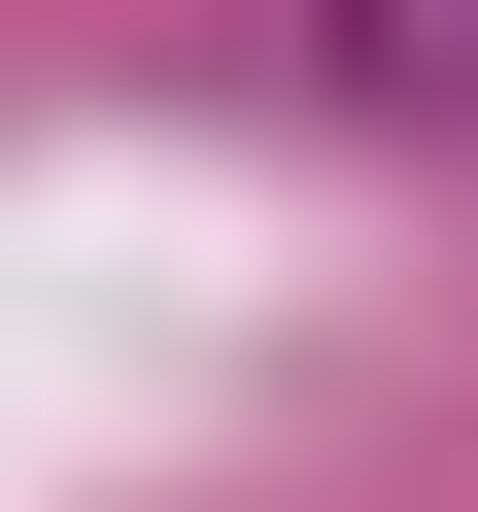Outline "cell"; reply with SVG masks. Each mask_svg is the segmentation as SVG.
I'll list each match as a JSON object with an SVG mask.
<instances>
[{
    "instance_id": "cell-1",
    "label": "cell",
    "mask_w": 478,
    "mask_h": 512,
    "mask_svg": "<svg viewBox=\"0 0 478 512\" xmlns=\"http://www.w3.org/2000/svg\"><path fill=\"white\" fill-rule=\"evenodd\" d=\"M308 35H342L376 103H478V0H308Z\"/></svg>"
}]
</instances>
